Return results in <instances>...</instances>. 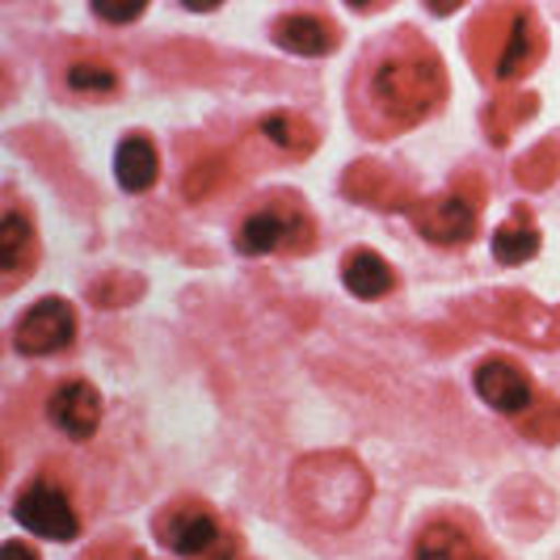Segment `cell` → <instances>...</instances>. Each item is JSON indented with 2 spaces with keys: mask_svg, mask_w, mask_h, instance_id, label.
<instances>
[{
  "mask_svg": "<svg viewBox=\"0 0 560 560\" xmlns=\"http://www.w3.org/2000/svg\"><path fill=\"white\" fill-rule=\"evenodd\" d=\"M447 97V68L418 30H396V38L371 59L363 93L354 102V118L366 136L388 140L443 106Z\"/></svg>",
  "mask_w": 560,
  "mask_h": 560,
  "instance_id": "cell-1",
  "label": "cell"
},
{
  "mask_svg": "<svg viewBox=\"0 0 560 560\" xmlns=\"http://www.w3.org/2000/svg\"><path fill=\"white\" fill-rule=\"evenodd\" d=\"M291 498L320 532H346L371 505V472L350 451H316L291 468Z\"/></svg>",
  "mask_w": 560,
  "mask_h": 560,
  "instance_id": "cell-2",
  "label": "cell"
},
{
  "mask_svg": "<svg viewBox=\"0 0 560 560\" xmlns=\"http://www.w3.org/2000/svg\"><path fill=\"white\" fill-rule=\"evenodd\" d=\"M455 312L489 334L532 341V346H560V308L539 304L527 291H485L464 300Z\"/></svg>",
  "mask_w": 560,
  "mask_h": 560,
  "instance_id": "cell-3",
  "label": "cell"
},
{
  "mask_svg": "<svg viewBox=\"0 0 560 560\" xmlns=\"http://www.w3.org/2000/svg\"><path fill=\"white\" fill-rule=\"evenodd\" d=\"M316 245V224L295 198H266L236 228V249L249 257L266 253H308Z\"/></svg>",
  "mask_w": 560,
  "mask_h": 560,
  "instance_id": "cell-4",
  "label": "cell"
},
{
  "mask_svg": "<svg viewBox=\"0 0 560 560\" xmlns=\"http://www.w3.org/2000/svg\"><path fill=\"white\" fill-rule=\"evenodd\" d=\"M480 207H485V182L464 173L455 177V190L443 198H418L413 202V224L430 245H464L472 241L480 224Z\"/></svg>",
  "mask_w": 560,
  "mask_h": 560,
  "instance_id": "cell-5",
  "label": "cell"
},
{
  "mask_svg": "<svg viewBox=\"0 0 560 560\" xmlns=\"http://www.w3.org/2000/svg\"><path fill=\"white\" fill-rule=\"evenodd\" d=\"M156 539L173 548L177 557H215L224 548V532L220 518L198 502H177L168 505L156 518Z\"/></svg>",
  "mask_w": 560,
  "mask_h": 560,
  "instance_id": "cell-6",
  "label": "cell"
},
{
  "mask_svg": "<svg viewBox=\"0 0 560 560\" xmlns=\"http://www.w3.org/2000/svg\"><path fill=\"white\" fill-rule=\"evenodd\" d=\"M13 518L26 527V532L43 535V539H77L81 523H77V510L68 502V493L51 485V480H30L26 489L18 493L13 502Z\"/></svg>",
  "mask_w": 560,
  "mask_h": 560,
  "instance_id": "cell-7",
  "label": "cell"
},
{
  "mask_svg": "<svg viewBox=\"0 0 560 560\" xmlns=\"http://www.w3.org/2000/svg\"><path fill=\"white\" fill-rule=\"evenodd\" d=\"M548 56V34L544 22L535 18L527 4H510V26L493 59V81H523L532 68H539V59Z\"/></svg>",
  "mask_w": 560,
  "mask_h": 560,
  "instance_id": "cell-8",
  "label": "cell"
},
{
  "mask_svg": "<svg viewBox=\"0 0 560 560\" xmlns=\"http://www.w3.org/2000/svg\"><path fill=\"white\" fill-rule=\"evenodd\" d=\"M72 337H77V312H72V304L59 300V295H47L34 308L22 312V320L13 329V346L22 354H56L63 346H72Z\"/></svg>",
  "mask_w": 560,
  "mask_h": 560,
  "instance_id": "cell-9",
  "label": "cell"
},
{
  "mask_svg": "<svg viewBox=\"0 0 560 560\" xmlns=\"http://www.w3.org/2000/svg\"><path fill=\"white\" fill-rule=\"evenodd\" d=\"M472 384H477V396L489 405V409H498V413H510V418H518V413H527L535 400V388L532 380H527V371L523 363H514V359H485L477 366V375H472Z\"/></svg>",
  "mask_w": 560,
  "mask_h": 560,
  "instance_id": "cell-10",
  "label": "cell"
},
{
  "mask_svg": "<svg viewBox=\"0 0 560 560\" xmlns=\"http://www.w3.org/2000/svg\"><path fill=\"white\" fill-rule=\"evenodd\" d=\"M341 190L363 202V207H375V211H413V190L405 177H396L388 165L380 161H354L341 177Z\"/></svg>",
  "mask_w": 560,
  "mask_h": 560,
  "instance_id": "cell-11",
  "label": "cell"
},
{
  "mask_svg": "<svg viewBox=\"0 0 560 560\" xmlns=\"http://www.w3.org/2000/svg\"><path fill=\"white\" fill-rule=\"evenodd\" d=\"M47 418L56 430H63L68 439H93L97 434V421H102V396L93 384H84V380H72V384H63L56 388V396L47 400Z\"/></svg>",
  "mask_w": 560,
  "mask_h": 560,
  "instance_id": "cell-12",
  "label": "cell"
},
{
  "mask_svg": "<svg viewBox=\"0 0 560 560\" xmlns=\"http://www.w3.org/2000/svg\"><path fill=\"white\" fill-rule=\"evenodd\" d=\"M275 43L291 56H329L337 51L341 34L320 13H282L275 22Z\"/></svg>",
  "mask_w": 560,
  "mask_h": 560,
  "instance_id": "cell-13",
  "label": "cell"
},
{
  "mask_svg": "<svg viewBox=\"0 0 560 560\" xmlns=\"http://www.w3.org/2000/svg\"><path fill=\"white\" fill-rule=\"evenodd\" d=\"M114 173H118V186L127 195L152 190V182L161 173V156H156L152 140L148 136H127V140L118 143V152H114Z\"/></svg>",
  "mask_w": 560,
  "mask_h": 560,
  "instance_id": "cell-14",
  "label": "cell"
},
{
  "mask_svg": "<svg viewBox=\"0 0 560 560\" xmlns=\"http://www.w3.org/2000/svg\"><path fill=\"white\" fill-rule=\"evenodd\" d=\"M341 282H346L350 295H359V300H384V295H393L396 275H393V266L375 249H354V253H346Z\"/></svg>",
  "mask_w": 560,
  "mask_h": 560,
  "instance_id": "cell-15",
  "label": "cell"
},
{
  "mask_svg": "<svg viewBox=\"0 0 560 560\" xmlns=\"http://www.w3.org/2000/svg\"><path fill=\"white\" fill-rule=\"evenodd\" d=\"M413 560H489V552L455 523H430L413 539Z\"/></svg>",
  "mask_w": 560,
  "mask_h": 560,
  "instance_id": "cell-16",
  "label": "cell"
},
{
  "mask_svg": "<svg viewBox=\"0 0 560 560\" xmlns=\"http://www.w3.org/2000/svg\"><path fill=\"white\" fill-rule=\"evenodd\" d=\"M257 140L266 143V148H275L282 156H291V161H300V156H308L312 148H316V131H312V122H304L300 114H266L261 122H257Z\"/></svg>",
  "mask_w": 560,
  "mask_h": 560,
  "instance_id": "cell-17",
  "label": "cell"
},
{
  "mask_svg": "<svg viewBox=\"0 0 560 560\" xmlns=\"http://www.w3.org/2000/svg\"><path fill=\"white\" fill-rule=\"evenodd\" d=\"M535 110H539V97H535V93H505V97H493V102L485 106V114H480L489 143L502 148L523 122H532Z\"/></svg>",
  "mask_w": 560,
  "mask_h": 560,
  "instance_id": "cell-18",
  "label": "cell"
},
{
  "mask_svg": "<svg viewBox=\"0 0 560 560\" xmlns=\"http://www.w3.org/2000/svg\"><path fill=\"white\" fill-rule=\"evenodd\" d=\"M535 253H539V228H532L527 207H518V211L493 232V257H498L502 266H523V261H532Z\"/></svg>",
  "mask_w": 560,
  "mask_h": 560,
  "instance_id": "cell-19",
  "label": "cell"
},
{
  "mask_svg": "<svg viewBox=\"0 0 560 560\" xmlns=\"http://www.w3.org/2000/svg\"><path fill=\"white\" fill-rule=\"evenodd\" d=\"M34 257H38V241H34V228L22 211H9L4 220H0V266L18 279V275H26L30 266H34Z\"/></svg>",
  "mask_w": 560,
  "mask_h": 560,
  "instance_id": "cell-20",
  "label": "cell"
},
{
  "mask_svg": "<svg viewBox=\"0 0 560 560\" xmlns=\"http://www.w3.org/2000/svg\"><path fill=\"white\" fill-rule=\"evenodd\" d=\"M505 26H510V9H489L480 13L477 22L468 26V38H464V51L477 63L485 77H493V59H498V47L505 38Z\"/></svg>",
  "mask_w": 560,
  "mask_h": 560,
  "instance_id": "cell-21",
  "label": "cell"
},
{
  "mask_svg": "<svg viewBox=\"0 0 560 560\" xmlns=\"http://www.w3.org/2000/svg\"><path fill=\"white\" fill-rule=\"evenodd\" d=\"M557 168H560V143L544 140V143H535L527 156H518L514 177H518L527 190H548V186L557 182Z\"/></svg>",
  "mask_w": 560,
  "mask_h": 560,
  "instance_id": "cell-22",
  "label": "cell"
},
{
  "mask_svg": "<svg viewBox=\"0 0 560 560\" xmlns=\"http://www.w3.org/2000/svg\"><path fill=\"white\" fill-rule=\"evenodd\" d=\"M518 430L532 439V443H544V447H552L560 443V400L552 393H539L532 400V409L527 413H518Z\"/></svg>",
  "mask_w": 560,
  "mask_h": 560,
  "instance_id": "cell-23",
  "label": "cell"
},
{
  "mask_svg": "<svg viewBox=\"0 0 560 560\" xmlns=\"http://www.w3.org/2000/svg\"><path fill=\"white\" fill-rule=\"evenodd\" d=\"M68 89L81 97H106L118 89V77L102 59H81V63H68Z\"/></svg>",
  "mask_w": 560,
  "mask_h": 560,
  "instance_id": "cell-24",
  "label": "cell"
},
{
  "mask_svg": "<svg viewBox=\"0 0 560 560\" xmlns=\"http://www.w3.org/2000/svg\"><path fill=\"white\" fill-rule=\"evenodd\" d=\"M224 173H228V161L224 156H207V161H198L190 173H186V198H207L220 182H224Z\"/></svg>",
  "mask_w": 560,
  "mask_h": 560,
  "instance_id": "cell-25",
  "label": "cell"
},
{
  "mask_svg": "<svg viewBox=\"0 0 560 560\" xmlns=\"http://www.w3.org/2000/svg\"><path fill=\"white\" fill-rule=\"evenodd\" d=\"M136 291H140V282L122 279V275H110L106 282H93V287H89V295L97 300V308H122Z\"/></svg>",
  "mask_w": 560,
  "mask_h": 560,
  "instance_id": "cell-26",
  "label": "cell"
},
{
  "mask_svg": "<svg viewBox=\"0 0 560 560\" xmlns=\"http://www.w3.org/2000/svg\"><path fill=\"white\" fill-rule=\"evenodd\" d=\"M93 13H97L102 22H136V18H143V4H127V9H114V4H93Z\"/></svg>",
  "mask_w": 560,
  "mask_h": 560,
  "instance_id": "cell-27",
  "label": "cell"
},
{
  "mask_svg": "<svg viewBox=\"0 0 560 560\" xmlns=\"http://www.w3.org/2000/svg\"><path fill=\"white\" fill-rule=\"evenodd\" d=\"M4 560H38V552L26 548L22 539H9V544H4Z\"/></svg>",
  "mask_w": 560,
  "mask_h": 560,
  "instance_id": "cell-28",
  "label": "cell"
},
{
  "mask_svg": "<svg viewBox=\"0 0 560 560\" xmlns=\"http://www.w3.org/2000/svg\"><path fill=\"white\" fill-rule=\"evenodd\" d=\"M136 560H140V557H136Z\"/></svg>",
  "mask_w": 560,
  "mask_h": 560,
  "instance_id": "cell-29",
  "label": "cell"
}]
</instances>
